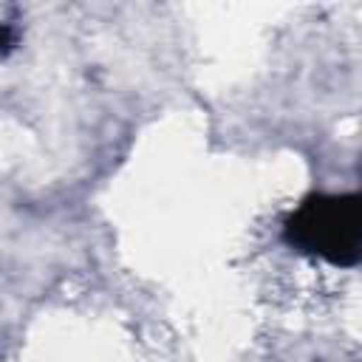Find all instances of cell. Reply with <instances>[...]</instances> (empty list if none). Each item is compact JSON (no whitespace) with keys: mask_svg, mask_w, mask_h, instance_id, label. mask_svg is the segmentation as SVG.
Masks as SVG:
<instances>
[{"mask_svg":"<svg viewBox=\"0 0 362 362\" xmlns=\"http://www.w3.org/2000/svg\"><path fill=\"white\" fill-rule=\"evenodd\" d=\"M286 240L337 266L362 260V192L303 201L286 221Z\"/></svg>","mask_w":362,"mask_h":362,"instance_id":"cell-1","label":"cell"}]
</instances>
